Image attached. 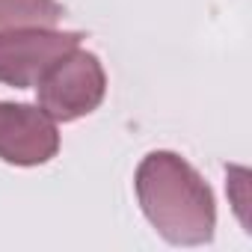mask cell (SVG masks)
Instances as JSON below:
<instances>
[{
    "instance_id": "6da1fadb",
    "label": "cell",
    "mask_w": 252,
    "mask_h": 252,
    "mask_svg": "<svg viewBox=\"0 0 252 252\" xmlns=\"http://www.w3.org/2000/svg\"><path fill=\"white\" fill-rule=\"evenodd\" d=\"M137 196L149 222L169 243L196 246L214 237V193L184 158L172 152L149 155L137 169Z\"/></svg>"
},
{
    "instance_id": "7a4b0ae2",
    "label": "cell",
    "mask_w": 252,
    "mask_h": 252,
    "mask_svg": "<svg viewBox=\"0 0 252 252\" xmlns=\"http://www.w3.org/2000/svg\"><path fill=\"white\" fill-rule=\"evenodd\" d=\"M36 89H39V107L54 122H71L92 113L101 104L107 77L95 54L74 48L39 77Z\"/></svg>"
},
{
    "instance_id": "3957f363",
    "label": "cell",
    "mask_w": 252,
    "mask_h": 252,
    "mask_svg": "<svg viewBox=\"0 0 252 252\" xmlns=\"http://www.w3.org/2000/svg\"><path fill=\"white\" fill-rule=\"evenodd\" d=\"M80 45V33H60L51 27H24L0 36V83L18 89L36 86L39 77L68 51Z\"/></svg>"
},
{
    "instance_id": "277c9868",
    "label": "cell",
    "mask_w": 252,
    "mask_h": 252,
    "mask_svg": "<svg viewBox=\"0 0 252 252\" xmlns=\"http://www.w3.org/2000/svg\"><path fill=\"white\" fill-rule=\"evenodd\" d=\"M57 122L30 104H0V158L15 166H36L57 155Z\"/></svg>"
},
{
    "instance_id": "5b68a950",
    "label": "cell",
    "mask_w": 252,
    "mask_h": 252,
    "mask_svg": "<svg viewBox=\"0 0 252 252\" xmlns=\"http://www.w3.org/2000/svg\"><path fill=\"white\" fill-rule=\"evenodd\" d=\"M63 18L57 0H0V36L24 27H54Z\"/></svg>"
}]
</instances>
